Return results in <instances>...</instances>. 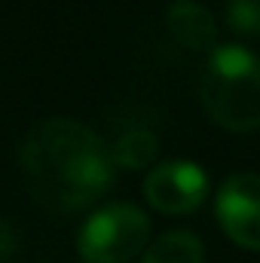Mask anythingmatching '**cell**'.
Here are the masks:
<instances>
[{
    "instance_id": "6da1fadb",
    "label": "cell",
    "mask_w": 260,
    "mask_h": 263,
    "mask_svg": "<svg viewBox=\"0 0 260 263\" xmlns=\"http://www.w3.org/2000/svg\"><path fill=\"white\" fill-rule=\"evenodd\" d=\"M18 162L34 199L52 211H77L110 190L117 162L101 135L77 120H43L25 135Z\"/></svg>"
},
{
    "instance_id": "7a4b0ae2",
    "label": "cell",
    "mask_w": 260,
    "mask_h": 263,
    "mask_svg": "<svg viewBox=\"0 0 260 263\" xmlns=\"http://www.w3.org/2000/svg\"><path fill=\"white\" fill-rule=\"evenodd\" d=\"M208 117L230 132L260 129V59L239 46H214L199 83Z\"/></svg>"
},
{
    "instance_id": "3957f363",
    "label": "cell",
    "mask_w": 260,
    "mask_h": 263,
    "mask_svg": "<svg viewBox=\"0 0 260 263\" xmlns=\"http://www.w3.org/2000/svg\"><path fill=\"white\" fill-rule=\"evenodd\" d=\"M147 239L150 217L132 202H114L83 223L77 248L86 263H126L141 254Z\"/></svg>"
},
{
    "instance_id": "277c9868",
    "label": "cell",
    "mask_w": 260,
    "mask_h": 263,
    "mask_svg": "<svg viewBox=\"0 0 260 263\" xmlns=\"http://www.w3.org/2000/svg\"><path fill=\"white\" fill-rule=\"evenodd\" d=\"M217 223L224 233L242 245L260 251V175L257 172H236L224 181L214 202Z\"/></svg>"
},
{
    "instance_id": "5b68a950",
    "label": "cell",
    "mask_w": 260,
    "mask_h": 263,
    "mask_svg": "<svg viewBox=\"0 0 260 263\" xmlns=\"http://www.w3.org/2000/svg\"><path fill=\"white\" fill-rule=\"evenodd\" d=\"M144 196L162 214H190L208 196V175L187 159L162 162L147 175Z\"/></svg>"
},
{
    "instance_id": "8992f818",
    "label": "cell",
    "mask_w": 260,
    "mask_h": 263,
    "mask_svg": "<svg viewBox=\"0 0 260 263\" xmlns=\"http://www.w3.org/2000/svg\"><path fill=\"white\" fill-rule=\"evenodd\" d=\"M165 28L184 49L211 52L217 46V22L211 9L199 0H175L165 12Z\"/></svg>"
},
{
    "instance_id": "52a82bcc",
    "label": "cell",
    "mask_w": 260,
    "mask_h": 263,
    "mask_svg": "<svg viewBox=\"0 0 260 263\" xmlns=\"http://www.w3.org/2000/svg\"><path fill=\"white\" fill-rule=\"evenodd\" d=\"M141 263H205V251L199 236H193L190 230H172L150 242Z\"/></svg>"
},
{
    "instance_id": "ba28073f",
    "label": "cell",
    "mask_w": 260,
    "mask_h": 263,
    "mask_svg": "<svg viewBox=\"0 0 260 263\" xmlns=\"http://www.w3.org/2000/svg\"><path fill=\"white\" fill-rule=\"evenodd\" d=\"M110 153H114V162H120V165H126V168H144V165H150V162L156 159L159 141H156L153 132L132 129L110 147Z\"/></svg>"
},
{
    "instance_id": "9c48e42d",
    "label": "cell",
    "mask_w": 260,
    "mask_h": 263,
    "mask_svg": "<svg viewBox=\"0 0 260 263\" xmlns=\"http://www.w3.org/2000/svg\"><path fill=\"white\" fill-rule=\"evenodd\" d=\"M227 25L236 34L260 37V0H227Z\"/></svg>"
},
{
    "instance_id": "30bf717a",
    "label": "cell",
    "mask_w": 260,
    "mask_h": 263,
    "mask_svg": "<svg viewBox=\"0 0 260 263\" xmlns=\"http://www.w3.org/2000/svg\"><path fill=\"white\" fill-rule=\"evenodd\" d=\"M12 251H15V233H12V227L0 217V263L9 260Z\"/></svg>"
}]
</instances>
